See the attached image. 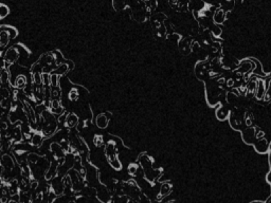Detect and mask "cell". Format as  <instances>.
<instances>
[{
  "mask_svg": "<svg viewBox=\"0 0 271 203\" xmlns=\"http://www.w3.org/2000/svg\"><path fill=\"white\" fill-rule=\"evenodd\" d=\"M17 58H18V52H17L15 49H10L7 52V54H5V58H4V60L7 62L9 64H12V62H15Z\"/></svg>",
  "mask_w": 271,
  "mask_h": 203,
  "instance_id": "6da1fadb",
  "label": "cell"
},
{
  "mask_svg": "<svg viewBox=\"0 0 271 203\" xmlns=\"http://www.w3.org/2000/svg\"><path fill=\"white\" fill-rule=\"evenodd\" d=\"M96 125H98V128H106L108 125V118H106V115L105 114H100L98 115V118H96Z\"/></svg>",
  "mask_w": 271,
  "mask_h": 203,
  "instance_id": "7a4b0ae2",
  "label": "cell"
},
{
  "mask_svg": "<svg viewBox=\"0 0 271 203\" xmlns=\"http://www.w3.org/2000/svg\"><path fill=\"white\" fill-rule=\"evenodd\" d=\"M23 105H24V109H26L24 111H26V115L29 116V118L31 120L32 123H35V112H34L33 108L29 105V104H28V103H23Z\"/></svg>",
  "mask_w": 271,
  "mask_h": 203,
  "instance_id": "3957f363",
  "label": "cell"
},
{
  "mask_svg": "<svg viewBox=\"0 0 271 203\" xmlns=\"http://www.w3.org/2000/svg\"><path fill=\"white\" fill-rule=\"evenodd\" d=\"M2 167H5L7 169H12L14 167V162L12 158L9 157L7 154H4L2 157Z\"/></svg>",
  "mask_w": 271,
  "mask_h": 203,
  "instance_id": "277c9868",
  "label": "cell"
},
{
  "mask_svg": "<svg viewBox=\"0 0 271 203\" xmlns=\"http://www.w3.org/2000/svg\"><path fill=\"white\" fill-rule=\"evenodd\" d=\"M214 21L216 23H222L225 21V12L221 9H218L214 14Z\"/></svg>",
  "mask_w": 271,
  "mask_h": 203,
  "instance_id": "5b68a950",
  "label": "cell"
},
{
  "mask_svg": "<svg viewBox=\"0 0 271 203\" xmlns=\"http://www.w3.org/2000/svg\"><path fill=\"white\" fill-rule=\"evenodd\" d=\"M9 185H10V186H9V188H7V193L10 194V196H15V195L17 194V191H18V188H19L17 181L13 180L12 182H10Z\"/></svg>",
  "mask_w": 271,
  "mask_h": 203,
  "instance_id": "8992f818",
  "label": "cell"
},
{
  "mask_svg": "<svg viewBox=\"0 0 271 203\" xmlns=\"http://www.w3.org/2000/svg\"><path fill=\"white\" fill-rule=\"evenodd\" d=\"M32 201V196L29 194V191H21L19 195V203H31Z\"/></svg>",
  "mask_w": 271,
  "mask_h": 203,
  "instance_id": "52a82bcc",
  "label": "cell"
},
{
  "mask_svg": "<svg viewBox=\"0 0 271 203\" xmlns=\"http://www.w3.org/2000/svg\"><path fill=\"white\" fill-rule=\"evenodd\" d=\"M9 34H10V33L5 32V31H2L1 34H0V43H1V47H2V48L7 46V43H9V40H10L11 35H9Z\"/></svg>",
  "mask_w": 271,
  "mask_h": 203,
  "instance_id": "ba28073f",
  "label": "cell"
},
{
  "mask_svg": "<svg viewBox=\"0 0 271 203\" xmlns=\"http://www.w3.org/2000/svg\"><path fill=\"white\" fill-rule=\"evenodd\" d=\"M43 201H45V198H43V191H39V193L34 194V195H33L31 203H43Z\"/></svg>",
  "mask_w": 271,
  "mask_h": 203,
  "instance_id": "9c48e42d",
  "label": "cell"
},
{
  "mask_svg": "<svg viewBox=\"0 0 271 203\" xmlns=\"http://www.w3.org/2000/svg\"><path fill=\"white\" fill-rule=\"evenodd\" d=\"M172 191V186H170V184H168V183H164V184H162V186H161V188H160V195L162 197H164V196H167L168 194Z\"/></svg>",
  "mask_w": 271,
  "mask_h": 203,
  "instance_id": "30bf717a",
  "label": "cell"
},
{
  "mask_svg": "<svg viewBox=\"0 0 271 203\" xmlns=\"http://www.w3.org/2000/svg\"><path fill=\"white\" fill-rule=\"evenodd\" d=\"M31 139H32V144L35 145V146H39V145L43 143V137H41L39 133L33 134Z\"/></svg>",
  "mask_w": 271,
  "mask_h": 203,
  "instance_id": "8fae6325",
  "label": "cell"
},
{
  "mask_svg": "<svg viewBox=\"0 0 271 203\" xmlns=\"http://www.w3.org/2000/svg\"><path fill=\"white\" fill-rule=\"evenodd\" d=\"M77 123V118L75 116L74 114H69L67 116V124L70 126V127H73L74 125H76Z\"/></svg>",
  "mask_w": 271,
  "mask_h": 203,
  "instance_id": "7c38bea8",
  "label": "cell"
},
{
  "mask_svg": "<svg viewBox=\"0 0 271 203\" xmlns=\"http://www.w3.org/2000/svg\"><path fill=\"white\" fill-rule=\"evenodd\" d=\"M9 14V9L5 5L1 4L0 5V18H4Z\"/></svg>",
  "mask_w": 271,
  "mask_h": 203,
  "instance_id": "4fadbf2b",
  "label": "cell"
},
{
  "mask_svg": "<svg viewBox=\"0 0 271 203\" xmlns=\"http://www.w3.org/2000/svg\"><path fill=\"white\" fill-rule=\"evenodd\" d=\"M263 95H264V86H263V83L259 82L257 86V97L261 98Z\"/></svg>",
  "mask_w": 271,
  "mask_h": 203,
  "instance_id": "5bb4252c",
  "label": "cell"
},
{
  "mask_svg": "<svg viewBox=\"0 0 271 203\" xmlns=\"http://www.w3.org/2000/svg\"><path fill=\"white\" fill-rule=\"evenodd\" d=\"M9 77H10V74H9V72L7 71H5V70H2V73H1V82H2V84H4V83H7V81H9Z\"/></svg>",
  "mask_w": 271,
  "mask_h": 203,
  "instance_id": "9a60e30c",
  "label": "cell"
},
{
  "mask_svg": "<svg viewBox=\"0 0 271 203\" xmlns=\"http://www.w3.org/2000/svg\"><path fill=\"white\" fill-rule=\"evenodd\" d=\"M24 85H26V79L23 78L22 76H20L16 79V86L18 88H23Z\"/></svg>",
  "mask_w": 271,
  "mask_h": 203,
  "instance_id": "2e32d148",
  "label": "cell"
},
{
  "mask_svg": "<svg viewBox=\"0 0 271 203\" xmlns=\"http://www.w3.org/2000/svg\"><path fill=\"white\" fill-rule=\"evenodd\" d=\"M38 159H39V157L34 154H30L29 157H28V161H29L30 163H37Z\"/></svg>",
  "mask_w": 271,
  "mask_h": 203,
  "instance_id": "e0dca14e",
  "label": "cell"
},
{
  "mask_svg": "<svg viewBox=\"0 0 271 203\" xmlns=\"http://www.w3.org/2000/svg\"><path fill=\"white\" fill-rule=\"evenodd\" d=\"M225 109L221 108V109H219L218 111H217V116L219 118V120H225V118L227 116L228 112L225 111Z\"/></svg>",
  "mask_w": 271,
  "mask_h": 203,
  "instance_id": "ac0fdd59",
  "label": "cell"
},
{
  "mask_svg": "<svg viewBox=\"0 0 271 203\" xmlns=\"http://www.w3.org/2000/svg\"><path fill=\"white\" fill-rule=\"evenodd\" d=\"M13 135H14V138L16 139V140H18V141H19L20 138H21V132H20V128H16V129L14 130Z\"/></svg>",
  "mask_w": 271,
  "mask_h": 203,
  "instance_id": "d6986e66",
  "label": "cell"
},
{
  "mask_svg": "<svg viewBox=\"0 0 271 203\" xmlns=\"http://www.w3.org/2000/svg\"><path fill=\"white\" fill-rule=\"evenodd\" d=\"M77 96H79V94H77V92L75 91V90H72V91L69 93V98H70L71 101H75V99L77 98Z\"/></svg>",
  "mask_w": 271,
  "mask_h": 203,
  "instance_id": "ffe728a7",
  "label": "cell"
},
{
  "mask_svg": "<svg viewBox=\"0 0 271 203\" xmlns=\"http://www.w3.org/2000/svg\"><path fill=\"white\" fill-rule=\"evenodd\" d=\"M93 141H94V144L96 145L98 147H100V146L103 144V139H102L101 137H95Z\"/></svg>",
  "mask_w": 271,
  "mask_h": 203,
  "instance_id": "44dd1931",
  "label": "cell"
},
{
  "mask_svg": "<svg viewBox=\"0 0 271 203\" xmlns=\"http://www.w3.org/2000/svg\"><path fill=\"white\" fill-rule=\"evenodd\" d=\"M129 174H131V175H134V174H136V171H137V166L134 165V164H130L129 165Z\"/></svg>",
  "mask_w": 271,
  "mask_h": 203,
  "instance_id": "7402d4cb",
  "label": "cell"
},
{
  "mask_svg": "<svg viewBox=\"0 0 271 203\" xmlns=\"http://www.w3.org/2000/svg\"><path fill=\"white\" fill-rule=\"evenodd\" d=\"M2 97H3V99H5V98L10 95V91H9V89H5V88H2Z\"/></svg>",
  "mask_w": 271,
  "mask_h": 203,
  "instance_id": "603a6c76",
  "label": "cell"
},
{
  "mask_svg": "<svg viewBox=\"0 0 271 203\" xmlns=\"http://www.w3.org/2000/svg\"><path fill=\"white\" fill-rule=\"evenodd\" d=\"M37 186H38V182H37V181L31 182V189L32 190H35L36 188H37Z\"/></svg>",
  "mask_w": 271,
  "mask_h": 203,
  "instance_id": "cb8c5ba5",
  "label": "cell"
},
{
  "mask_svg": "<svg viewBox=\"0 0 271 203\" xmlns=\"http://www.w3.org/2000/svg\"><path fill=\"white\" fill-rule=\"evenodd\" d=\"M213 33H214L215 35H219V34L221 33V30H220V29H218V28H215V29L213 30Z\"/></svg>",
  "mask_w": 271,
  "mask_h": 203,
  "instance_id": "d4e9b609",
  "label": "cell"
},
{
  "mask_svg": "<svg viewBox=\"0 0 271 203\" xmlns=\"http://www.w3.org/2000/svg\"><path fill=\"white\" fill-rule=\"evenodd\" d=\"M7 196H2V198H1V203H7Z\"/></svg>",
  "mask_w": 271,
  "mask_h": 203,
  "instance_id": "484cf974",
  "label": "cell"
},
{
  "mask_svg": "<svg viewBox=\"0 0 271 203\" xmlns=\"http://www.w3.org/2000/svg\"><path fill=\"white\" fill-rule=\"evenodd\" d=\"M233 85V79H229L228 81V86H232Z\"/></svg>",
  "mask_w": 271,
  "mask_h": 203,
  "instance_id": "4316f807",
  "label": "cell"
},
{
  "mask_svg": "<svg viewBox=\"0 0 271 203\" xmlns=\"http://www.w3.org/2000/svg\"><path fill=\"white\" fill-rule=\"evenodd\" d=\"M2 129H3V130L7 129V124H5V123H2Z\"/></svg>",
  "mask_w": 271,
  "mask_h": 203,
  "instance_id": "83f0119b",
  "label": "cell"
},
{
  "mask_svg": "<svg viewBox=\"0 0 271 203\" xmlns=\"http://www.w3.org/2000/svg\"><path fill=\"white\" fill-rule=\"evenodd\" d=\"M7 203H17V202H16V201H9Z\"/></svg>",
  "mask_w": 271,
  "mask_h": 203,
  "instance_id": "f1b7e54d",
  "label": "cell"
},
{
  "mask_svg": "<svg viewBox=\"0 0 271 203\" xmlns=\"http://www.w3.org/2000/svg\"><path fill=\"white\" fill-rule=\"evenodd\" d=\"M167 203H174V202H167Z\"/></svg>",
  "mask_w": 271,
  "mask_h": 203,
  "instance_id": "f546056e",
  "label": "cell"
}]
</instances>
